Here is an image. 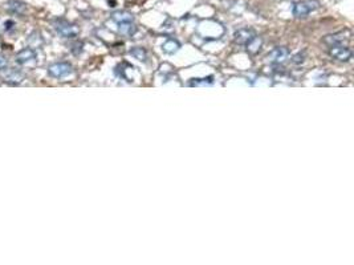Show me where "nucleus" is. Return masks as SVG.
<instances>
[{
    "instance_id": "1",
    "label": "nucleus",
    "mask_w": 354,
    "mask_h": 265,
    "mask_svg": "<svg viewBox=\"0 0 354 265\" xmlns=\"http://www.w3.org/2000/svg\"><path fill=\"white\" fill-rule=\"evenodd\" d=\"M55 29L57 31L59 35H61L62 38H68V39H72V38H76L77 35L80 33V28L76 25V24H72L69 21H66V20H55Z\"/></svg>"
},
{
    "instance_id": "11",
    "label": "nucleus",
    "mask_w": 354,
    "mask_h": 265,
    "mask_svg": "<svg viewBox=\"0 0 354 265\" xmlns=\"http://www.w3.org/2000/svg\"><path fill=\"white\" fill-rule=\"evenodd\" d=\"M8 8L14 14H23V12H25V4L21 3L20 0H10L8 1Z\"/></svg>"
},
{
    "instance_id": "14",
    "label": "nucleus",
    "mask_w": 354,
    "mask_h": 265,
    "mask_svg": "<svg viewBox=\"0 0 354 265\" xmlns=\"http://www.w3.org/2000/svg\"><path fill=\"white\" fill-rule=\"evenodd\" d=\"M3 77L8 81H23L24 75L20 72H16V70H8V75L3 73Z\"/></svg>"
},
{
    "instance_id": "2",
    "label": "nucleus",
    "mask_w": 354,
    "mask_h": 265,
    "mask_svg": "<svg viewBox=\"0 0 354 265\" xmlns=\"http://www.w3.org/2000/svg\"><path fill=\"white\" fill-rule=\"evenodd\" d=\"M320 7V3L317 0H305V1H298L293 5V15L296 18H307L308 15L317 10Z\"/></svg>"
},
{
    "instance_id": "13",
    "label": "nucleus",
    "mask_w": 354,
    "mask_h": 265,
    "mask_svg": "<svg viewBox=\"0 0 354 265\" xmlns=\"http://www.w3.org/2000/svg\"><path fill=\"white\" fill-rule=\"evenodd\" d=\"M113 20H116L117 23H121V21H133V16H131L129 12H125V11H122V12H116V14H113Z\"/></svg>"
},
{
    "instance_id": "6",
    "label": "nucleus",
    "mask_w": 354,
    "mask_h": 265,
    "mask_svg": "<svg viewBox=\"0 0 354 265\" xmlns=\"http://www.w3.org/2000/svg\"><path fill=\"white\" fill-rule=\"evenodd\" d=\"M289 56V51L287 48L284 47H279L273 49V51L271 52L270 55H268V60L271 62H273V64H283Z\"/></svg>"
},
{
    "instance_id": "16",
    "label": "nucleus",
    "mask_w": 354,
    "mask_h": 265,
    "mask_svg": "<svg viewBox=\"0 0 354 265\" xmlns=\"http://www.w3.org/2000/svg\"><path fill=\"white\" fill-rule=\"evenodd\" d=\"M212 82V77H208V79H198L195 81H192L191 85H206V84H211Z\"/></svg>"
},
{
    "instance_id": "15",
    "label": "nucleus",
    "mask_w": 354,
    "mask_h": 265,
    "mask_svg": "<svg viewBox=\"0 0 354 265\" xmlns=\"http://www.w3.org/2000/svg\"><path fill=\"white\" fill-rule=\"evenodd\" d=\"M130 55L133 57H135L137 60L145 61L146 60V51L142 49V48H133L130 51Z\"/></svg>"
},
{
    "instance_id": "3",
    "label": "nucleus",
    "mask_w": 354,
    "mask_h": 265,
    "mask_svg": "<svg viewBox=\"0 0 354 265\" xmlns=\"http://www.w3.org/2000/svg\"><path fill=\"white\" fill-rule=\"evenodd\" d=\"M16 62L21 66H35L38 62V55L32 48H27L16 55Z\"/></svg>"
},
{
    "instance_id": "4",
    "label": "nucleus",
    "mask_w": 354,
    "mask_h": 265,
    "mask_svg": "<svg viewBox=\"0 0 354 265\" xmlns=\"http://www.w3.org/2000/svg\"><path fill=\"white\" fill-rule=\"evenodd\" d=\"M48 72L55 79H62V77L72 73V65L68 62H56V64L49 66Z\"/></svg>"
},
{
    "instance_id": "9",
    "label": "nucleus",
    "mask_w": 354,
    "mask_h": 265,
    "mask_svg": "<svg viewBox=\"0 0 354 265\" xmlns=\"http://www.w3.org/2000/svg\"><path fill=\"white\" fill-rule=\"evenodd\" d=\"M246 45H247L248 53H251V55H256L257 52L260 51L261 45H263V40H261L259 36H255V38H252L251 40L246 44Z\"/></svg>"
},
{
    "instance_id": "12",
    "label": "nucleus",
    "mask_w": 354,
    "mask_h": 265,
    "mask_svg": "<svg viewBox=\"0 0 354 265\" xmlns=\"http://www.w3.org/2000/svg\"><path fill=\"white\" fill-rule=\"evenodd\" d=\"M179 48H181V44H179L177 40H172V39L167 40V41L162 45L163 51L166 52V53H170V55H171V53H175Z\"/></svg>"
},
{
    "instance_id": "5",
    "label": "nucleus",
    "mask_w": 354,
    "mask_h": 265,
    "mask_svg": "<svg viewBox=\"0 0 354 265\" xmlns=\"http://www.w3.org/2000/svg\"><path fill=\"white\" fill-rule=\"evenodd\" d=\"M329 55L335 60L349 61L353 57V52L350 51L348 47H344L341 44V45H332L331 49H329Z\"/></svg>"
},
{
    "instance_id": "10",
    "label": "nucleus",
    "mask_w": 354,
    "mask_h": 265,
    "mask_svg": "<svg viewBox=\"0 0 354 265\" xmlns=\"http://www.w3.org/2000/svg\"><path fill=\"white\" fill-rule=\"evenodd\" d=\"M135 31H137V28L134 27V24H131V21H121V23H118V32L122 33V35L131 36Z\"/></svg>"
},
{
    "instance_id": "7",
    "label": "nucleus",
    "mask_w": 354,
    "mask_h": 265,
    "mask_svg": "<svg viewBox=\"0 0 354 265\" xmlns=\"http://www.w3.org/2000/svg\"><path fill=\"white\" fill-rule=\"evenodd\" d=\"M255 36H256V35H255V32H253L251 28H242L235 32V35H233V40H235V42H238V44L243 45V44H247V42L250 41L252 38H255Z\"/></svg>"
},
{
    "instance_id": "8",
    "label": "nucleus",
    "mask_w": 354,
    "mask_h": 265,
    "mask_svg": "<svg viewBox=\"0 0 354 265\" xmlns=\"http://www.w3.org/2000/svg\"><path fill=\"white\" fill-rule=\"evenodd\" d=\"M345 33L346 32H340V33H335V35H331V36H326L324 39V42L328 44L329 47L332 45H341V44H344L345 40H349L350 36H345Z\"/></svg>"
}]
</instances>
